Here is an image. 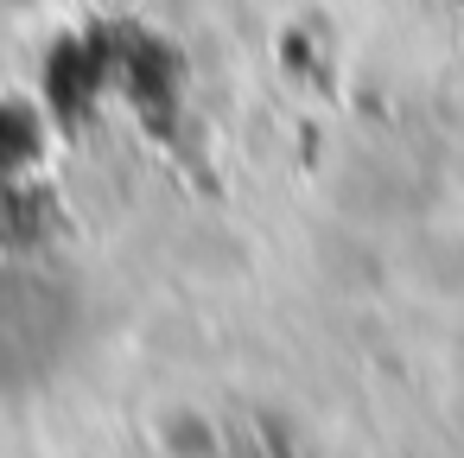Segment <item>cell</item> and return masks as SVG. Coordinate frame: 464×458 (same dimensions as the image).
Wrapping results in <instances>:
<instances>
[{
	"label": "cell",
	"mask_w": 464,
	"mask_h": 458,
	"mask_svg": "<svg viewBox=\"0 0 464 458\" xmlns=\"http://www.w3.org/2000/svg\"><path fill=\"white\" fill-rule=\"evenodd\" d=\"M83 337L77 299L45 268H0V395L45 388Z\"/></svg>",
	"instance_id": "1"
}]
</instances>
